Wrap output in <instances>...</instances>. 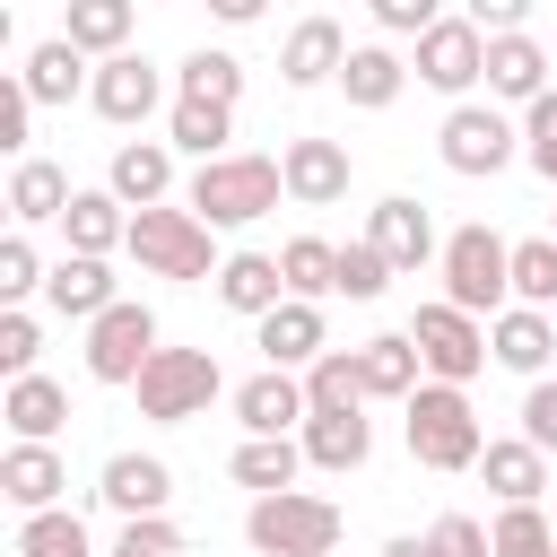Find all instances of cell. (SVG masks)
I'll list each match as a JSON object with an SVG mask.
<instances>
[{"label":"cell","mask_w":557,"mask_h":557,"mask_svg":"<svg viewBox=\"0 0 557 557\" xmlns=\"http://www.w3.org/2000/svg\"><path fill=\"white\" fill-rule=\"evenodd\" d=\"M278 191H287L278 157L235 148V157H218V165H200V174L183 183V209L218 235V226H252V218H270V209H278Z\"/></svg>","instance_id":"1"},{"label":"cell","mask_w":557,"mask_h":557,"mask_svg":"<svg viewBox=\"0 0 557 557\" xmlns=\"http://www.w3.org/2000/svg\"><path fill=\"white\" fill-rule=\"evenodd\" d=\"M400 435H409L418 470H479V453H487V426H479L470 392H453V383H418Z\"/></svg>","instance_id":"2"},{"label":"cell","mask_w":557,"mask_h":557,"mask_svg":"<svg viewBox=\"0 0 557 557\" xmlns=\"http://www.w3.org/2000/svg\"><path fill=\"white\" fill-rule=\"evenodd\" d=\"M435 270H444V305H461V313H487L496 322L513 305V244L496 226H479V218L444 235V261Z\"/></svg>","instance_id":"3"},{"label":"cell","mask_w":557,"mask_h":557,"mask_svg":"<svg viewBox=\"0 0 557 557\" xmlns=\"http://www.w3.org/2000/svg\"><path fill=\"white\" fill-rule=\"evenodd\" d=\"M339 531H348V513H339L331 496H305V487L252 496V513H244V540H252L261 557H331Z\"/></svg>","instance_id":"4"},{"label":"cell","mask_w":557,"mask_h":557,"mask_svg":"<svg viewBox=\"0 0 557 557\" xmlns=\"http://www.w3.org/2000/svg\"><path fill=\"white\" fill-rule=\"evenodd\" d=\"M122 252H131L148 278H218V270H226V261H218V244H209V226H200L183 200H165V209H139Z\"/></svg>","instance_id":"5"},{"label":"cell","mask_w":557,"mask_h":557,"mask_svg":"<svg viewBox=\"0 0 557 557\" xmlns=\"http://www.w3.org/2000/svg\"><path fill=\"white\" fill-rule=\"evenodd\" d=\"M218 392H226V374H218L209 348H157L148 374H139V418H157V426H191V418H209Z\"/></svg>","instance_id":"6"},{"label":"cell","mask_w":557,"mask_h":557,"mask_svg":"<svg viewBox=\"0 0 557 557\" xmlns=\"http://www.w3.org/2000/svg\"><path fill=\"white\" fill-rule=\"evenodd\" d=\"M409 339H418V357H426V383H453V392H470V374L487 366V322L479 313H461V305H418V322H409Z\"/></svg>","instance_id":"7"},{"label":"cell","mask_w":557,"mask_h":557,"mask_svg":"<svg viewBox=\"0 0 557 557\" xmlns=\"http://www.w3.org/2000/svg\"><path fill=\"white\" fill-rule=\"evenodd\" d=\"M435 157L453 165V174H505L513 157H522V122H505L496 104H453L444 113V131H435Z\"/></svg>","instance_id":"8"},{"label":"cell","mask_w":557,"mask_h":557,"mask_svg":"<svg viewBox=\"0 0 557 557\" xmlns=\"http://www.w3.org/2000/svg\"><path fill=\"white\" fill-rule=\"evenodd\" d=\"M409 78L435 87V96H453V104H470V87L487 78V35H479L470 17H435V35H418Z\"/></svg>","instance_id":"9"},{"label":"cell","mask_w":557,"mask_h":557,"mask_svg":"<svg viewBox=\"0 0 557 557\" xmlns=\"http://www.w3.org/2000/svg\"><path fill=\"white\" fill-rule=\"evenodd\" d=\"M148 357H157V313H148L139 296H122L104 322H87V374H96V383H131V392H139Z\"/></svg>","instance_id":"10"},{"label":"cell","mask_w":557,"mask_h":557,"mask_svg":"<svg viewBox=\"0 0 557 557\" xmlns=\"http://www.w3.org/2000/svg\"><path fill=\"white\" fill-rule=\"evenodd\" d=\"M87 104L113 122V131H139L157 104H165V70L148 61V52H122V61H96V87H87Z\"/></svg>","instance_id":"11"},{"label":"cell","mask_w":557,"mask_h":557,"mask_svg":"<svg viewBox=\"0 0 557 557\" xmlns=\"http://www.w3.org/2000/svg\"><path fill=\"white\" fill-rule=\"evenodd\" d=\"M278 174H287V200L296 209H331V200H348V183H357V157L339 148V139H287L278 148Z\"/></svg>","instance_id":"12"},{"label":"cell","mask_w":557,"mask_h":557,"mask_svg":"<svg viewBox=\"0 0 557 557\" xmlns=\"http://www.w3.org/2000/svg\"><path fill=\"white\" fill-rule=\"evenodd\" d=\"M366 244H374L392 270H426V261H444V235H435L426 200H409V191H392V200L366 209Z\"/></svg>","instance_id":"13"},{"label":"cell","mask_w":557,"mask_h":557,"mask_svg":"<svg viewBox=\"0 0 557 557\" xmlns=\"http://www.w3.org/2000/svg\"><path fill=\"white\" fill-rule=\"evenodd\" d=\"M305 374H278V366H261V374H244L235 383V426L244 435H305Z\"/></svg>","instance_id":"14"},{"label":"cell","mask_w":557,"mask_h":557,"mask_svg":"<svg viewBox=\"0 0 557 557\" xmlns=\"http://www.w3.org/2000/svg\"><path fill=\"white\" fill-rule=\"evenodd\" d=\"M96 496H104V513L148 522V513H165V505H174V470H165L157 453H113V461L96 470Z\"/></svg>","instance_id":"15"},{"label":"cell","mask_w":557,"mask_h":557,"mask_svg":"<svg viewBox=\"0 0 557 557\" xmlns=\"http://www.w3.org/2000/svg\"><path fill=\"white\" fill-rule=\"evenodd\" d=\"M104 191L139 218V209H165L174 200V148L165 139H122L113 165H104Z\"/></svg>","instance_id":"16"},{"label":"cell","mask_w":557,"mask_h":557,"mask_svg":"<svg viewBox=\"0 0 557 557\" xmlns=\"http://www.w3.org/2000/svg\"><path fill=\"white\" fill-rule=\"evenodd\" d=\"M252 348L278 366V374H305V366H322L331 357V322H322V305H278L270 322H252Z\"/></svg>","instance_id":"17"},{"label":"cell","mask_w":557,"mask_h":557,"mask_svg":"<svg viewBox=\"0 0 557 557\" xmlns=\"http://www.w3.org/2000/svg\"><path fill=\"white\" fill-rule=\"evenodd\" d=\"M487 357H496L505 374H522V383H548L557 322H548V313H531V305H505V313L487 322Z\"/></svg>","instance_id":"18"},{"label":"cell","mask_w":557,"mask_h":557,"mask_svg":"<svg viewBox=\"0 0 557 557\" xmlns=\"http://www.w3.org/2000/svg\"><path fill=\"white\" fill-rule=\"evenodd\" d=\"M61 487H70V461L52 444H9L0 453V496L35 522V513H61Z\"/></svg>","instance_id":"19"},{"label":"cell","mask_w":557,"mask_h":557,"mask_svg":"<svg viewBox=\"0 0 557 557\" xmlns=\"http://www.w3.org/2000/svg\"><path fill=\"white\" fill-rule=\"evenodd\" d=\"M348 35H339V17H296L287 26V44H278V78L287 87H322V78H339L348 70Z\"/></svg>","instance_id":"20"},{"label":"cell","mask_w":557,"mask_h":557,"mask_svg":"<svg viewBox=\"0 0 557 557\" xmlns=\"http://www.w3.org/2000/svg\"><path fill=\"white\" fill-rule=\"evenodd\" d=\"M357 383H366V400H400V409H409V392L426 383L418 339H409V331H374V339H357Z\"/></svg>","instance_id":"21"},{"label":"cell","mask_w":557,"mask_h":557,"mask_svg":"<svg viewBox=\"0 0 557 557\" xmlns=\"http://www.w3.org/2000/svg\"><path fill=\"white\" fill-rule=\"evenodd\" d=\"M44 305H52L61 322H104V313L122 305V287H113V270H104V261L61 252V261H52V278H44Z\"/></svg>","instance_id":"22"},{"label":"cell","mask_w":557,"mask_h":557,"mask_svg":"<svg viewBox=\"0 0 557 557\" xmlns=\"http://www.w3.org/2000/svg\"><path fill=\"white\" fill-rule=\"evenodd\" d=\"M209 287H218V305H226V313H244V322H270V313L287 305L278 252H226V270H218Z\"/></svg>","instance_id":"23"},{"label":"cell","mask_w":557,"mask_h":557,"mask_svg":"<svg viewBox=\"0 0 557 557\" xmlns=\"http://www.w3.org/2000/svg\"><path fill=\"white\" fill-rule=\"evenodd\" d=\"M479 479L496 487V505H540V496H548V453L522 444V435H487Z\"/></svg>","instance_id":"24"},{"label":"cell","mask_w":557,"mask_h":557,"mask_svg":"<svg viewBox=\"0 0 557 557\" xmlns=\"http://www.w3.org/2000/svg\"><path fill=\"white\" fill-rule=\"evenodd\" d=\"M17 78H26V96H35V104H70V96H87V87H96V61H87L70 35H44V44L26 52V70H17Z\"/></svg>","instance_id":"25"},{"label":"cell","mask_w":557,"mask_h":557,"mask_svg":"<svg viewBox=\"0 0 557 557\" xmlns=\"http://www.w3.org/2000/svg\"><path fill=\"white\" fill-rule=\"evenodd\" d=\"M70 174L52 165V157H26V165H9V218H17V235L26 226H61L70 218Z\"/></svg>","instance_id":"26"},{"label":"cell","mask_w":557,"mask_h":557,"mask_svg":"<svg viewBox=\"0 0 557 557\" xmlns=\"http://www.w3.org/2000/svg\"><path fill=\"white\" fill-rule=\"evenodd\" d=\"M131 26H139L131 0H70V9H61V35H70L87 61H122V52H131Z\"/></svg>","instance_id":"27"},{"label":"cell","mask_w":557,"mask_h":557,"mask_svg":"<svg viewBox=\"0 0 557 557\" xmlns=\"http://www.w3.org/2000/svg\"><path fill=\"white\" fill-rule=\"evenodd\" d=\"M487 96H505V104H540L548 96V52L531 44V35H496L487 44Z\"/></svg>","instance_id":"28"},{"label":"cell","mask_w":557,"mask_h":557,"mask_svg":"<svg viewBox=\"0 0 557 557\" xmlns=\"http://www.w3.org/2000/svg\"><path fill=\"white\" fill-rule=\"evenodd\" d=\"M226 139H235V104L174 96V113H165V148H174V157H200V165H218V157H235Z\"/></svg>","instance_id":"29"},{"label":"cell","mask_w":557,"mask_h":557,"mask_svg":"<svg viewBox=\"0 0 557 557\" xmlns=\"http://www.w3.org/2000/svg\"><path fill=\"white\" fill-rule=\"evenodd\" d=\"M296 444H305V461H313V470H339V479H348V470H366V453H374V418H366V409L305 418V435H296Z\"/></svg>","instance_id":"30"},{"label":"cell","mask_w":557,"mask_h":557,"mask_svg":"<svg viewBox=\"0 0 557 557\" xmlns=\"http://www.w3.org/2000/svg\"><path fill=\"white\" fill-rule=\"evenodd\" d=\"M296 470H305V444H296V435H244L235 461H226V479L252 487V496H287Z\"/></svg>","instance_id":"31"},{"label":"cell","mask_w":557,"mask_h":557,"mask_svg":"<svg viewBox=\"0 0 557 557\" xmlns=\"http://www.w3.org/2000/svg\"><path fill=\"white\" fill-rule=\"evenodd\" d=\"M400 87H409V61H400L392 44H357V52H348V70H339V96H348L357 113L400 104Z\"/></svg>","instance_id":"32"},{"label":"cell","mask_w":557,"mask_h":557,"mask_svg":"<svg viewBox=\"0 0 557 557\" xmlns=\"http://www.w3.org/2000/svg\"><path fill=\"white\" fill-rule=\"evenodd\" d=\"M61 235H70V252H78V261H104L113 244H131V209H122V200L96 183V191H78V200H70Z\"/></svg>","instance_id":"33"},{"label":"cell","mask_w":557,"mask_h":557,"mask_svg":"<svg viewBox=\"0 0 557 557\" xmlns=\"http://www.w3.org/2000/svg\"><path fill=\"white\" fill-rule=\"evenodd\" d=\"M0 418H9V435H17V444H52V435H61V418H70V392H61L52 374H26V383H9V392H0Z\"/></svg>","instance_id":"34"},{"label":"cell","mask_w":557,"mask_h":557,"mask_svg":"<svg viewBox=\"0 0 557 557\" xmlns=\"http://www.w3.org/2000/svg\"><path fill=\"white\" fill-rule=\"evenodd\" d=\"M278 278H287L296 305L339 296V244H322V235H287V244H278Z\"/></svg>","instance_id":"35"},{"label":"cell","mask_w":557,"mask_h":557,"mask_svg":"<svg viewBox=\"0 0 557 557\" xmlns=\"http://www.w3.org/2000/svg\"><path fill=\"white\" fill-rule=\"evenodd\" d=\"M174 96L235 104V96H244V61H235V52H218V44H200V52H183V70H174Z\"/></svg>","instance_id":"36"},{"label":"cell","mask_w":557,"mask_h":557,"mask_svg":"<svg viewBox=\"0 0 557 557\" xmlns=\"http://www.w3.org/2000/svg\"><path fill=\"white\" fill-rule=\"evenodd\" d=\"M305 409H313V418L366 409V383H357V348H331L322 366H305Z\"/></svg>","instance_id":"37"},{"label":"cell","mask_w":557,"mask_h":557,"mask_svg":"<svg viewBox=\"0 0 557 557\" xmlns=\"http://www.w3.org/2000/svg\"><path fill=\"white\" fill-rule=\"evenodd\" d=\"M487 548H496V557H557V513H540V505H505V513L487 522Z\"/></svg>","instance_id":"38"},{"label":"cell","mask_w":557,"mask_h":557,"mask_svg":"<svg viewBox=\"0 0 557 557\" xmlns=\"http://www.w3.org/2000/svg\"><path fill=\"white\" fill-rule=\"evenodd\" d=\"M513 305H531V313L557 305V235H522L513 244Z\"/></svg>","instance_id":"39"},{"label":"cell","mask_w":557,"mask_h":557,"mask_svg":"<svg viewBox=\"0 0 557 557\" xmlns=\"http://www.w3.org/2000/svg\"><path fill=\"white\" fill-rule=\"evenodd\" d=\"M17 557H96V540H87V522L61 505V513H35V522H17Z\"/></svg>","instance_id":"40"},{"label":"cell","mask_w":557,"mask_h":557,"mask_svg":"<svg viewBox=\"0 0 557 557\" xmlns=\"http://www.w3.org/2000/svg\"><path fill=\"white\" fill-rule=\"evenodd\" d=\"M392 278H400V270H392V261H383L366 235H357V244H339V296H348V305H374Z\"/></svg>","instance_id":"41"},{"label":"cell","mask_w":557,"mask_h":557,"mask_svg":"<svg viewBox=\"0 0 557 557\" xmlns=\"http://www.w3.org/2000/svg\"><path fill=\"white\" fill-rule=\"evenodd\" d=\"M35 357H44V322H35L26 305H0V374H9V383H26V374H35Z\"/></svg>","instance_id":"42"},{"label":"cell","mask_w":557,"mask_h":557,"mask_svg":"<svg viewBox=\"0 0 557 557\" xmlns=\"http://www.w3.org/2000/svg\"><path fill=\"white\" fill-rule=\"evenodd\" d=\"M44 252L26 244V235H0V305H26V296H44Z\"/></svg>","instance_id":"43"},{"label":"cell","mask_w":557,"mask_h":557,"mask_svg":"<svg viewBox=\"0 0 557 557\" xmlns=\"http://www.w3.org/2000/svg\"><path fill=\"white\" fill-rule=\"evenodd\" d=\"M26 122H35V96L17 70H0V157H17V165H26Z\"/></svg>","instance_id":"44"},{"label":"cell","mask_w":557,"mask_h":557,"mask_svg":"<svg viewBox=\"0 0 557 557\" xmlns=\"http://www.w3.org/2000/svg\"><path fill=\"white\" fill-rule=\"evenodd\" d=\"M426 557H496V548H487V522L435 513V522H426Z\"/></svg>","instance_id":"45"},{"label":"cell","mask_w":557,"mask_h":557,"mask_svg":"<svg viewBox=\"0 0 557 557\" xmlns=\"http://www.w3.org/2000/svg\"><path fill=\"white\" fill-rule=\"evenodd\" d=\"M522 157H531V174H548V183H557V87L522 113Z\"/></svg>","instance_id":"46"},{"label":"cell","mask_w":557,"mask_h":557,"mask_svg":"<svg viewBox=\"0 0 557 557\" xmlns=\"http://www.w3.org/2000/svg\"><path fill=\"white\" fill-rule=\"evenodd\" d=\"M113 557H183V531H174L165 513H148V522H122V531H113Z\"/></svg>","instance_id":"47"},{"label":"cell","mask_w":557,"mask_h":557,"mask_svg":"<svg viewBox=\"0 0 557 557\" xmlns=\"http://www.w3.org/2000/svg\"><path fill=\"white\" fill-rule=\"evenodd\" d=\"M522 444H540V453H557V383H531L522 392V426H513Z\"/></svg>","instance_id":"48"},{"label":"cell","mask_w":557,"mask_h":557,"mask_svg":"<svg viewBox=\"0 0 557 557\" xmlns=\"http://www.w3.org/2000/svg\"><path fill=\"white\" fill-rule=\"evenodd\" d=\"M435 17H444L435 0H374V26L383 35H435Z\"/></svg>","instance_id":"49"},{"label":"cell","mask_w":557,"mask_h":557,"mask_svg":"<svg viewBox=\"0 0 557 557\" xmlns=\"http://www.w3.org/2000/svg\"><path fill=\"white\" fill-rule=\"evenodd\" d=\"M383 557H426V531H400V540H383Z\"/></svg>","instance_id":"50"},{"label":"cell","mask_w":557,"mask_h":557,"mask_svg":"<svg viewBox=\"0 0 557 557\" xmlns=\"http://www.w3.org/2000/svg\"><path fill=\"white\" fill-rule=\"evenodd\" d=\"M548 235H557V226H548Z\"/></svg>","instance_id":"51"}]
</instances>
